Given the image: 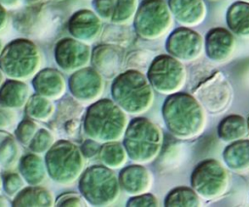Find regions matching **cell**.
<instances>
[{"mask_svg": "<svg viewBox=\"0 0 249 207\" xmlns=\"http://www.w3.org/2000/svg\"><path fill=\"white\" fill-rule=\"evenodd\" d=\"M164 205L168 207H197L199 206V199L193 189L178 187L166 195Z\"/></svg>", "mask_w": 249, "mask_h": 207, "instance_id": "21", "label": "cell"}, {"mask_svg": "<svg viewBox=\"0 0 249 207\" xmlns=\"http://www.w3.org/2000/svg\"><path fill=\"white\" fill-rule=\"evenodd\" d=\"M114 102L124 112L141 114L153 103V87L147 77L138 70L127 69L115 77L111 86Z\"/></svg>", "mask_w": 249, "mask_h": 207, "instance_id": "2", "label": "cell"}, {"mask_svg": "<svg viewBox=\"0 0 249 207\" xmlns=\"http://www.w3.org/2000/svg\"><path fill=\"white\" fill-rule=\"evenodd\" d=\"M124 112L109 99L92 104L86 115L85 130L96 141L113 142L122 137L126 128Z\"/></svg>", "mask_w": 249, "mask_h": 207, "instance_id": "3", "label": "cell"}, {"mask_svg": "<svg viewBox=\"0 0 249 207\" xmlns=\"http://www.w3.org/2000/svg\"><path fill=\"white\" fill-rule=\"evenodd\" d=\"M247 131V123L243 117L231 115L224 118L218 126L219 137L224 141H235L241 139Z\"/></svg>", "mask_w": 249, "mask_h": 207, "instance_id": "20", "label": "cell"}, {"mask_svg": "<svg viewBox=\"0 0 249 207\" xmlns=\"http://www.w3.org/2000/svg\"><path fill=\"white\" fill-rule=\"evenodd\" d=\"M205 52L214 62L227 61L235 49L233 34L223 27H215L208 31L204 40Z\"/></svg>", "mask_w": 249, "mask_h": 207, "instance_id": "11", "label": "cell"}, {"mask_svg": "<svg viewBox=\"0 0 249 207\" xmlns=\"http://www.w3.org/2000/svg\"><path fill=\"white\" fill-rule=\"evenodd\" d=\"M202 48L203 39L201 35L186 26L173 30L165 43V49L169 55L185 62L198 58Z\"/></svg>", "mask_w": 249, "mask_h": 207, "instance_id": "10", "label": "cell"}, {"mask_svg": "<svg viewBox=\"0 0 249 207\" xmlns=\"http://www.w3.org/2000/svg\"><path fill=\"white\" fill-rule=\"evenodd\" d=\"M6 186H7V191L11 190V189H13V190H16L18 188H19L20 186V180L18 177V175H15L14 177V182L12 183L11 180L9 179V177H7V182H6Z\"/></svg>", "mask_w": 249, "mask_h": 207, "instance_id": "28", "label": "cell"}, {"mask_svg": "<svg viewBox=\"0 0 249 207\" xmlns=\"http://www.w3.org/2000/svg\"><path fill=\"white\" fill-rule=\"evenodd\" d=\"M151 173L142 165L135 164L124 168L120 172V187L130 195H137L147 191L152 185Z\"/></svg>", "mask_w": 249, "mask_h": 207, "instance_id": "15", "label": "cell"}, {"mask_svg": "<svg viewBox=\"0 0 249 207\" xmlns=\"http://www.w3.org/2000/svg\"><path fill=\"white\" fill-rule=\"evenodd\" d=\"M80 189L85 197L94 205H107L119 194V183L115 174L103 166H92L83 175Z\"/></svg>", "mask_w": 249, "mask_h": 207, "instance_id": "7", "label": "cell"}, {"mask_svg": "<svg viewBox=\"0 0 249 207\" xmlns=\"http://www.w3.org/2000/svg\"><path fill=\"white\" fill-rule=\"evenodd\" d=\"M147 79L157 91L169 95L179 91L184 86L186 70L175 57L160 54L152 59L147 70Z\"/></svg>", "mask_w": 249, "mask_h": 207, "instance_id": "6", "label": "cell"}, {"mask_svg": "<svg viewBox=\"0 0 249 207\" xmlns=\"http://www.w3.org/2000/svg\"><path fill=\"white\" fill-rule=\"evenodd\" d=\"M193 92L203 109L211 114L225 111L232 99L231 86L219 71L206 79Z\"/></svg>", "mask_w": 249, "mask_h": 207, "instance_id": "9", "label": "cell"}, {"mask_svg": "<svg viewBox=\"0 0 249 207\" xmlns=\"http://www.w3.org/2000/svg\"><path fill=\"white\" fill-rule=\"evenodd\" d=\"M210 1H216V0H210Z\"/></svg>", "mask_w": 249, "mask_h": 207, "instance_id": "31", "label": "cell"}, {"mask_svg": "<svg viewBox=\"0 0 249 207\" xmlns=\"http://www.w3.org/2000/svg\"><path fill=\"white\" fill-rule=\"evenodd\" d=\"M240 1H244V2H248L249 3V0H240Z\"/></svg>", "mask_w": 249, "mask_h": 207, "instance_id": "30", "label": "cell"}, {"mask_svg": "<svg viewBox=\"0 0 249 207\" xmlns=\"http://www.w3.org/2000/svg\"><path fill=\"white\" fill-rule=\"evenodd\" d=\"M162 134L148 119H133L124 130V147L129 158L137 163H147L160 151Z\"/></svg>", "mask_w": 249, "mask_h": 207, "instance_id": "4", "label": "cell"}, {"mask_svg": "<svg viewBox=\"0 0 249 207\" xmlns=\"http://www.w3.org/2000/svg\"><path fill=\"white\" fill-rule=\"evenodd\" d=\"M223 157L230 169L239 172L247 170L249 168V140H235L225 149Z\"/></svg>", "mask_w": 249, "mask_h": 207, "instance_id": "19", "label": "cell"}, {"mask_svg": "<svg viewBox=\"0 0 249 207\" xmlns=\"http://www.w3.org/2000/svg\"><path fill=\"white\" fill-rule=\"evenodd\" d=\"M247 127H248V131H249V119H248V122H247Z\"/></svg>", "mask_w": 249, "mask_h": 207, "instance_id": "29", "label": "cell"}, {"mask_svg": "<svg viewBox=\"0 0 249 207\" xmlns=\"http://www.w3.org/2000/svg\"><path fill=\"white\" fill-rule=\"evenodd\" d=\"M133 39L132 32L125 24L109 25L104 29L102 40L110 45L124 47L131 43Z\"/></svg>", "mask_w": 249, "mask_h": 207, "instance_id": "22", "label": "cell"}, {"mask_svg": "<svg viewBox=\"0 0 249 207\" xmlns=\"http://www.w3.org/2000/svg\"><path fill=\"white\" fill-rule=\"evenodd\" d=\"M127 206L130 207H154L158 206V199L151 193H141L134 195L127 201Z\"/></svg>", "mask_w": 249, "mask_h": 207, "instance_id": "26", "label": "cell"}, {"mask_svg": "<svg viewBox=\"0 0 249 207\" xmlns=\"http://www.w3.org/2000/svg\"><path fill=\"white\" fill-rule=\"evenodd\" d=\"M75 94L84 100H93L98 97L103 89V83L100 75L93 69L87 68L75 75Z\"/></svg>", "mask_w": 249, "mask_h": 207, "instance_id": "16", "label": "cell"}, {"mask_svg": "<svg viewBox=\"0 0 249 207\" xmlns=\"http://www.w3.org/2000/svg\"><path fill=\"white\" fill-rule=\"evenodd\" d=\"M162 116L168 130L180 139L197 136L206 121L203 107L194 95L187 92L169 94L162 105Z\"/></svg>", "mask_w": 249, "mask_h": 207, "instance_id": "1", "label": "cell"}, {"mask_svg": "<svg viewBox=\"0 0 249 207\" xmlns=\"http://www.w3.org/2000/svg\"><path fill=\"white\" fill-rule=\"evenodd\" d=\"M91 60L101 75L111 79L120 74L124 61V52L122 47L110 44L101 45L93 50Z\"/></svg>", "mask_w": 249, "mask_h": 207, "instance_id": "12", "label": "cell"}, {"mask_svg": "<svg viewBox=\"0 0 249 207\" xmlns=\"http://www.w3.org/2000/svg\"><path fill=\"white\" fill-rule=\"evenodd\" d=\"M97 14L115 24H126L133 18L138 0H93Z\"/></svg>", "mask_w": 249, "mask_h": 207, "instance_id": "13", "label": "cell"}, {"mask_svg": "<svg viewBox=\"0 0 249 207\" xmlns=\"http://www.w3.org/2000/svg\"><path fill=\"white\" fill-rule=\"evenodd\" d=\"M152 59L153 58H151L150 52L142 50H137L127 53V55L124 57V63L126 69L141 71L142 69L146 68L147 65H150Z\"/></svg>", "mask_w": 249, "mask_h": 207, "instance_id": "24", "label": "cell"}, {"mask_svg": "<svg viewBox=\"0 0 249 207\" xmlns=\"http://www.w3.org/2000/svg\"><path fill=\"white\" fill-rule=\"evenodd\" d=\"M100 159L110 167L118 168L126 159L125 150L117 142H107L100 149Z\"/></svg>", "mask_w": 249, "mask_h": 207, "instance_id": "23", "label": "cell"}, {"mask_svg": "<svg viewBox=\"0 0 249 207\" xmlns=\"http://www.w3.org/2000/svg\"><path fill=\"white\" fill-rule=\"evenodd\" d=\"M216 72L215 69L208 65H196L190 73V85L192 91H194L200 84H202L206 79L212 76Z\"/></svg>", "mask_w": 249, "mask_h": 207, "instance_id": "25", "label": "cell"}, {"mask_svg": "<svg viewBox=\"0 0 249 207\" xmlns=\"http://www.w3.org/2000/svg\"><path fill=\"white\" fill-rule=\"evenodd\" d=\"M99 150V146L96 142L93 140H87L83 146H82V151L85 156L87 157H92L94 156Z\"/></svg>", "mask_w": 249, "mask_h": 207, "instance_id": "27", "label": "cell"}, {"mask_svg": "<svg viewBox=\"0 0 249 207\" xmlns=\"http://www.w3.org/2000/svg\"><path fill=\"white\" fill-rule=\"evenodd\" d=\"M172 23V15L164 0H142L133 17L138 36L155 40L163 36Z\"/></svg>", "mask_w": 249, "mask_h": 207, "instance_id": "5", "label": "cell"}, {"mask_svg": "<svg viewBox=\"0 0 249 207\" xmlns=\"http://www.w3.org/2000/svg\"><path fill=\"white\" fill-rule=\"evenodd\" d=\"M167 5L176 21L186 27L199 24L206 15L203 0H168Z\"/></svg>", "mask_w": 249, "mask_h": 207, "instance_id": "14", "label": "cell"}, {"mask_svg": "<svg viewBox=\"0 0 249 207\" xmlns=\"http://www.w3.org/2000/svg\"><path fill=\"white\" fill-rule=\"evenodd\" d=\"M101 29L99 18L90 11L84 10L76 14L72 22L73 34L85 41L94 40Z\"/></svg>", "mask_w": 249, "mask_h": 207, "instance_id": "18", "label": "cell"}, {"mask_svg": "<svg viewBox=\"0 0 249 207\" xmlns=\"http://www.w3.org/2000/svg\"><path fill=\"white\" fill-rule=\"evenodd\" d=\"M229 184V176L223 165L215 159L201 161L193 171V190L205 199H213L223 194Z\"/></svg>", "mask_w": 249, "mask_h": 207, "instance_id": "8", "label": "cell"}, {"mask_svg": "<svg viewBox=\"0 0 249 207\" xmlns=\"http://www.w3.org/2000/svg\"><path fill=\"white\" fill-rule=\"evenodd\" d=\"M227 24L230 31L242 38L249 39V3L237 1L227 11Z\"/></svg>", "mask_w": 249, "mask_h": 207, "instance_id": "17", "label": "cell"}]
</instances>
